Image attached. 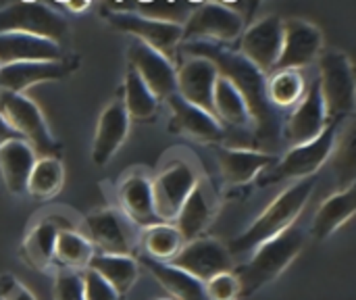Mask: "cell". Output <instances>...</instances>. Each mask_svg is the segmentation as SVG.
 Here are the masks:
<instances>
[{
    "mask_svg": "<svg viewBox=\"0 0 356 300\" xmlns=\"http://www.w3.org/2000/svg\"><path fill=\"white\" fill-rule=\"evenodd\" d=\"M188 56L209 58L217 73L232 81V86L244 98L250 119V148L259 152L277 155L282 146V115L267 98V75L261 73L254 65H250L244 56L225 46L209 44V42H184L179 46Z\"/></svg>",
    "mask_w": 356,
    "mask_h": 300,
    "instance_id": "cell-1",
    "label": "cell"
},
{
    "mask_svg": "<svg viewBox=\"0 0 356 300\" xmlns=\"http://www.w3.org/2000/svg\"><path fill=\"white\" fill-rule=\"evenodd\" d=\"M315 175L300 180L296 184H292L290 188H286L240 236H236L229 246L227 253L229 255H248L254 253L261 244L277 238L280 234L288 232L290 228H294V221L298 219V215L302 213V209L307 207V203L311 200L313 192H315Z\"/></svg>",
    "mask_w": 356,
    "mask_h": 300,
    "instance_id": "cell-2",
    "label": "cell"
},
{
    "mask_svg": "<svg viewBox=\"0 0 356 300\" xmlns=\"http://www.w3.org/2000/svg\"><path fill=\"white\" fill-rule=\"evenodd\" d=\"M305 246V234L298 228H290L277 238L261 244L248 263H244L234 276L240 286V297H252L267 284L275 282L300 255Z\"/></svg>",
    "mask_w": 356,
    "mask_h": 300,
    "instance_id": "cell-3",
    "label": "cell"
},
{
    "mask_svg": "<svg viewBox=\"0 0 356 300\" xmlns=\"http://www.w3.org/2000/svg\"><path fill=\"white\" fill-rule=\"evenodd\" d=\"M340 127H342L340 121H332L313 142L290 148L284 157L277 159L273 167H269L259 175V184L271 186L280 182H300L313 177L332 157Z\"/></svg>",
    "mask_w": 356,
    "mask_h": 300,
    "instance_id": "cell-4",
    "label": "cell"
},
{
    "mask_svg": "<svg viewBox=\"0 0 356 300\" xmlns=\"http://www.w3.org/2000/svg\"><path fill=\"white\" fill-rule=\"evenodd\" d=\"M0 117L25 140L40 159H60V142L54 140L38 104L25 94L0 92Z\"/></svg>",
    "mask_w": 356,
    "mask_h": 300,
    "instance_id": "cell-5",
    "label": "cell"
},
{
    "mask_svg": "<svg viewBox=\"0 0 356 300\" xmlns=\"http://www.w3.org/2000/svg\"><path fill=\"white\" fill-rule=\"evenodd\" d=\"M319 92L327 121L350 117L356 104V79L353 61L342 50H330L319 56Z\"/></svg>",
    "mask_w": 356,
    "mask_h": 300,
    "instance_id": "cell-6",
    "label": "cell"
},
{
    "mask_svg": "<svg viewBox=\"0 0 356 300\" xmlns=\"http://www.w3.org/2000/svg\"><path fill=\"white\" fill-rule=\"evenodd\" d=\"M2 33H25L65 46L69 42V23L54 4L23 0L0 8V35Z\"/></svg>",
    "mask_w": 356,
    "mask_h": 300,
    "instance_id": "cell-7",
    "label": "cell"
},
{
    "mask_svg": "<svg viewBox=\"0 0 356 300\" xmlns=\"http://www.w3.org/2000/svg\"><path fill=\"white\" fill-rule=\"evenodd\" d=\"M246 29V21L227 2H198L181 25L184 42H209L217 46L234 44Z\"/></svg>",
    "mask_w": 356,
    "mask_h": 300,
    "instance_id": "cell-8",
    "label": "cell"
},
{
    "mask_svg": "<svg viewBox=\"0 0 356 300\" xmlns=\"http://www.w3.org/2000/svg\"><path fill=\"white\" fill-rule=\"evenodd\" d=\"M152 184V203L154 213L161 223H173L184 200L190 196L198 184V173L186 159H169L163 163Z\"/></svg>",
    "mask_w": 356,
    "mask_h": 300,
    "instance_id": "cell-9",
    "label": "cell"
},
{
    "mask_svg": "<svg viewBox=\"0 0 356 300\" xmlns=\"http://www.w3.org/2000/svg\"><path fill=\"white\" fill-rule=\"evenodd\" d=\"M102 17L117 31L134 35L140 44L152 48L173 63L179 46H181V27L171 23H161L152 19H144L129 10H111L102 6Z\"/></svg>",
    "mask_w": 356,
    "mask_h": 300,
    "instance_id": "cell-10",
    "label": "cell"
},
{
    "mask_svg": "<svg viewBox=\"0 0 356 300\" xmlns=\"http://www.w3.org/2000/svg\"><path fill=\"white\" fill-rule=\"evenodd\" d=\"M282 38H284V19L280 15L263 17L244 29V33L240 35L238 54L267 75L269 71L275 69V63L280 58Z\"/></svg>",
    "mask_w": 356,
    "mask_h": 300,
    "instance_id": "cell-11",
    "label": "cell"
},
{
    "mask_svg": "<svg viewBox=\"0 0 356 300\" xmlns=\"http://www.w3.org/2000/svg\"><path fill=\"white\" fill-rule=\"evenodd\" d=\"M323 54L321 29L305 19H284L282 52L273 71H300Z\"/></svg>",
    "mask_w": 356,
    "mask_h": 300,
    "instance_id": "cell-12",
    "label": "cell"
},
{
    "mask_svg": "<svg viewBox=\"0 0 356 300\" xmlns=\"http://www.w3.org/2000/svg\"><path fill=\"white\" fill-rule=\"evenodd\" d=\"M169 265L204 284L219 274L232 271V255L219 240L202 236L192 242H184L181 251Z\"/></svg>",
    "mask_w": 356,
    "mask_h": 300,
    "instance_id": "cell-13",
    "label": "cell"
},
{
    "mask_svg": "<svg viewBox=\"0 0 356 300\" xmlns=\"http://www.w3.org/2000/svg\"><path fill=\"white\" fill-rule=\"evenodd\" d=\"M86 240L92 244L96 255L131 257L134 236L127 221L113 209H98L86 217L83 228Z\"/></svg>",
    "mask_w": 356,
    "mask_h": 300,
    "instance_id": "cell-14",
    "label": "cell"
},
{
    "mask_svg": "<svg viewBox=\"0 0 356 300\" xmlns=\"http://www.w3.org/2000/svg\"><path fill=\"white\" fill-rule=\"evenodd\" d=\"M327 115L323 106V98L319 92L317 79L307 88L302 100L294 106L290 117L282 125V142H286L290 148L302 146L313 142L325 127H327Z\"/></svg>",
    "mask_w": 356,
    "mask_h": 300,
    "instance_id": "cell-15",
    "label": "cell"
},
{
    "mask_svg": "<svg viewBox=\"0 0 356 300\" xmlns=\"http://www.w3.org/2000/svg\"><path fill=\"white\" fill-rule=\"evenodd\" d=\"M217 79L219 73L209 58L186 54L179 67H175V94L213 115V90Z\"/></svg>",
    "mask_w": 356,
    "mask_h": 300,
    "instance_id": "cell-16",
    "label": "cell"
},
{
    "mask_svg": "<svg viewBox=\"0 0 356 300\" xmlns=\"http://www.w3.org/2000/svg\"><path fill=\"white\" fill-rule=\"evenodd\" d=\"M165 102L171 113L169 129L173 134L200 144H221L225 140V127L207 111L181 100L177 94H171Z\"/></svg>",
    "mask_w": 356,
    "mask_h": 300,
    "instance_id": "cell-17",
    "label": "cell"
},
{
    "mask_svg": "<svg viewBox=\"0 0 356 300\" xmlns=\"http://www.w3.org/2000/svg\"><path fill=\"white\" fill-rule=\"evenodd\" d=\"M77 56L65 61H42V63H13L0 67V92L25 94L27 88L44 81H58L77 71Z\"/></svg>",
    "mask_w": 356,
    "mask_h": 300,
    "instance_id": "cell-18",
    "label": "cell"
},
{
    "mask_svg": "<svg viewBox=\"0 0 356 300\" xmlns=\"http://www.w3.org/2000/svg\"><path fill=\"white\" fill-rule=\"evenodd\" d=\"M129 69L146 84V88L156 96V100H167L175 94V67L163 54L154 52L152 48L134 42L127 52Z\"/></svg>",
    "mask_w": 356,
    "mask_h": 300,
    "instance_id": "cell-19",
    "label": "cell"
},
{
    "mask_svg": "<svg viewBox=\"0 0 356 300\" xmlns=\"http://www.w3.org/2000/svg\"><path fill=\"white\" fill-rule=\"evenodd\" d=\"M129 132V117L125 113L123 100L115 98L111 100L96 123L94 132V142H92V161L98 167H104L111 163V159L117 155V150L123 146L125 138Z\"/></svg>",
    "mask_w": 356,
    "mask_h": 300,
    "instance_id": "cell-20",
    "label": "cell"
},
{
    "mask_svg": "<svg viewBox=\"0 0 356 300\" xmlns=\"http://www.w3.org/2000/svg\"><path fill=\"white\" fill-rule=\"evenodd\" d=\"M117 200L123 211V215L138 228H152L159 221L154 213V203H152V184L150 177L144 171H129L127 175L121 177L119 188H117Z\"/></svg>",
    "mask_w": 356,
    "mask_h": 300,
    "instance_id": "cell-21",
    "label": "cell"
},
{
    "mask_svg": "<svg viewBox=\"0 0 356 300\" xmlns=\"http://www.w3.org/2000/svg\"><path fill=\"white\" fill-rule=\"evenodd\" d=\"M221 180L229 186H246L277 163V155L252 148H217L215 152Z\"/></svg>",
    "mask_w": 356,
    "mask_h": 300,
    "instance_id": "cell-22",
    "label": "cell"
},
{
    "mask_svg": "<svg viewBox=\"0 0 356 300\" xmlns=\"http://www.w3.org/2000/svg\"><path fill=\"white\" fill-rule=\"evenodd\" d=\"M213 219H215V198L211 194L209 182L198 177V184L184 200L171 226L179 232L184 242H192L204 236Z\"/></svg>",
    "mask_w": 356,
    "mask_h": 300,
    "instance_id": "cell-23",
    "label": "cell"
},
{
    "mask_svg": "<svg viewBox=\"0 0 356 300\" xmlns=\"http://www.w3.org/2000/svg\"><path fill=\"white\" fill-rule=\"evenodd\" d=\"M69 228H73V226H71L65 217H60V215H56V213L38 219V221L29 228V232H27V236H25V240H23V244H21V248H19V257H21L31 269H35V271H46V269L54 263V261H52V253H54L56 234H58L60 230H69Z\"/></svg>",
    "mask_w": 356,
    "mask_h": 300,
    "instance_id": "cell-24",
    "label": "cell"
},
{
    "mask_svg": "<svg viewBox=\"0 0 356 300\" xmlns=\"http://www.w3.org/2000/svg\"><path fill=\"white\" fill-rule=\"evenodd\" d=\"M65 46L25 33H2L0 35V67L13 63H42V61H65Z\"/></svg>",
    "mask_w": 356,
    "mask_h": 300,
    "instance_id": "cell-25",
    "label": "cell"
},
{
    "mask_svg": "<svg viewBox=\"0 0 356 300\" xmlns=\"http://www.w3.org/2000/svg\"><path fill=\"white\" fill-rule=\"evenodd\" d=\"M38 155L25 140H8L0 146V175L10 194H25Z\"/></svg>",
    "mask_w": 356,
    "mask_h": 300,
    "instance_id": "cell-26",
    "label": "cell"
},
{
    "mask_svg": "<svg viewBox=\"0 0 356 300\" xmlns=\"http://www.w3.org/2000/svg\"><path fill=\"white\" fill-rule=\"evenodd\" d=\"M356 209L355 184H348L344 190L332 194L315 213L311 236L315 240H327L332 234H336L344 223L353 219Z\"/></svg>",
    "mask_w": 356,
    "mask_h": 300,
    "instance_id": "cell-27",
    "label": "cell"
},
{
    "mask_svg": "<svg viewBox=\"0 0 356 300\" xmlns=\"http://www.w3.org/2000/svg\"><path fill=\"white\" fill-rule=\"evenodd\" d=\"M213 115L223 127L229 125V127L246 132V134L252 132V119H250V113H248L244 98L232 86V81H227L221 75H219L215 90H213Z\"/></svg>",
    "mask_w": 356,
    "mask_h": 300,
    "instance_id": "cell-28",
    "label": "cell"
},
{
    "mask_svg": "<svg viewBox=\"0 0 356 300\" xmlns=\"http://www.w3.org/2000/svg\"><path fill=\"white\" fill-rule=\"evenodd\" d=\"M138 265H144L150 271V276L173 297V300H207L204 284H200L186 271L169 263H159L146 257H140Z\"/></svg>",
    "mask_w": 356,
    "mask_h": 300,
    "instance_id": "cell-29",
    "label": "cell"
},
{
    "mask_svg": "<svg viewBox=\"0 0 356 300\" xmlns=\"http://www.w3.org/2000/svg\"><path fill=\"white\" fill-rule=\"evenodd\" d=\"M88 269L98 274L121 299L136 286L140 276V265L134 257L94 255Z\"/></svg>",
    "mask_w": 356,
    "mask_h": 300,
    "instance_id": "cell-30",
    "label": "cell"
},
{
    "mask_svg": "<svg viewBox=\"0 0 356 300\" xmlns=\"http://www.w3.org/2000/svg\"><path fill=\"white\" fill-rule=\"evenodd\" d=\"M198 2L190 0H173V2H108L104 8L111 10H129L144 19L171 23V25H184Z\"/></svg>",
    "mask_w": 356,
    "mask_h": 300,
    "instance_id": "cell-31",
    "label": "cell"
},
{
    "mask_svg": "<svg viewBox=\"0 0 356 300\" xmlns=\"http://www.w3.org/2000/svg\"><path fill=\"white\" fill-rule=\"evenodd\" d=\"M94 255L96 253H94L92 244L86 240V236L75 232L73 228L60 230L56 234L52 261L58 263L60 267H65L67 271H75V274L86 271Z\"/></svg>",
    "mask_w": 356,
    "mask_h": 300,
    "instance_id": "cell-32",
    "label": "cell"
},
{
    "mask_svg": "<svg viewBox=\"0 0 356 300\" xmlns=\"http://www.w3.org/2000/svg\"><path fill=\"white\" fill-rule=\"evenodd\" d=\"M123 106L125 113L129 117V121H152L159 113L161 102L156 100V96L146 88V84L136 75V71H131L127 67L125 73V84H123Z\"/></svg>",
    "mask_w": 356,
    "mask_h": 300,
    "instance_id": "cell-33",
    "label": "cell"
},
{
    "mask_svg": "<svg viewBox=\"0 0 356 300\" xmlns=\"http://www.w3.org/2000/svg\"><path fill=\"white\" fill-rule=\"evenodd\" d=\"M63 184L65 169L60 159H38L29 173L25 194L35 200H50L63 190Z\"/></svg>",
    "mask_w": 356,
    "mask_h": 300,
    "instance_id": "cell-34",
    "label": "cell"
},
{
    "mask_svg": "<svg viewBox=\"0 0 356 300\" xmlns=\"http://www.w3.org/2000/svg\"><path fill=\"white\" fill-rule=\"evenodd\" d=\"M184 246V238L171 223H156L142 234V248L144 257L159 261V263H171L177 253Z\"/></svg>",
    "mask_w": 356,
    "mask_h": 300,
    "instance_id": "cell-35",
    "label": "cell"
},
{
    "mask_svg": "<svg viewBox=\"0 0 356 300\" xmlns=\"http://www.w3.org/2000/svg\"><path fill=\"white\" fill-rule=\"evenodd\" d=\"M307 92V81L300 71H273L267 77V98L280 111L296 106Z\"/></svg>",
    "mask_w": 356,
    "mask_h": 300,
    "instance_id": "cell-36",
    "label": "cell"
},
{
    "mask_svg": "<svg viewBox=\"0 0 356 300\" xmlns=\"http://www.w3.org/2000/svg\"><path fill=\"white\" fill-rule=\"evenodd\" d=\"M204 294L207 300H238L240 299V286L234 276V271L219 274L204 282Z\"/></svg>",
    "mask_w": 356,
    "mask_h": 300,
    "instance_id": "cell-37",
    "label": "cell"
},
{
    "mask_svg": "<svg viewBox=\"0 0 356 300\" xmlns=\"http://www.w3.org/2000/svg\"><path fill=\"white\" fill-rule=\"evenodd\" d=\"M54 300H83V286L81 276L75 271H60L54 280L52 288Z\"/></svg>",
    "mask_w": 356,
    "mask_h": 300,
    "instance_id": "cell-38",
    "label": "cell"
},
{
    "mask_svg": "<svg viewBox=\"0 0 356 300\" xmlns=\"http://www.w3.org/2000/svg\"><path fill=\"white\" fill-rule=\"evenodd\" d=\"M83 286V300H121V297L92 269L79 274Z\"/></svg>",
    "mask_w": 356,
    "mask_h": 300,
    "instance_id": "cell-39",
    "label": "cell"
},
{
    "mask_svg": "<svg viewBox=\"0 0 356 300\" xmlns=\"http://www.w3.org/2000/svg\"><path fill=\"white\" fill-rule=\"evenodd\" d=\"M0 300H35L33 294L21 286L13 276H2L0 278Z\"/></svg>",
    "mask_w": 356,
    "mask_h": 300,
    "instance_id": "cell-40",
    "label": "cell"
},
{
    "mask_svg": "<svg viewBox=\"0 0 356 300\" xmlns=\"http://www.w3.org/2000/svg\"><path fill=\"white\" fill-rule=\"evenodd\" d=\"M8 140H21L13 129H10V125L0 117V146L4 144V142H8Z\"/></svg>",
    "mask_w": 356,
    "mask_h": 300,
    "instance_id": "cell-41",
    "label": "cell"
},
{
    "mask_svg": "<svg viewBox=\"0 0 356 300\" xmlns=\"http://www.w3.org/2000/svg\"><path fill=\"white\" fill-rule=\"evenodd\" d=\"M67 10H71V13H81V10H86V8H90V2H67V4H63Z\"/></svg>",
    "mask_w": 356,
    "mask_h": 300,
    "instance_id": "cell-42",
    "label": "cell"
},
{
    "mask_svg": "<svg viewBox=\"0 0 356 300\" xmlns=\"http://www.w3.org/2000/svg\"><path fill=\"white\" fill-rule=\"evenodd\" d=\"M159 300H171V299H159Z\"/></svg>",
    "mask_w": 356,
    "mask_h": 300,
    "instance_id": "cell-43",
    "label": "cell"
}]
</instances>
